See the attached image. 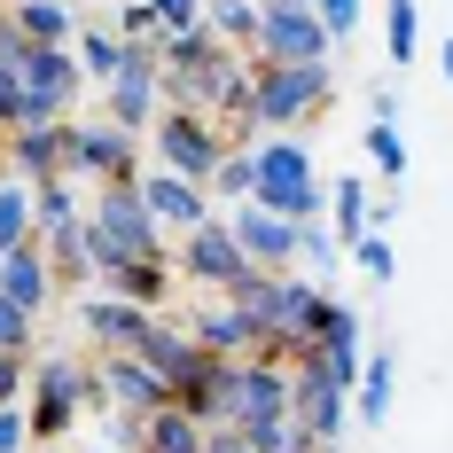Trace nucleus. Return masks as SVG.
Listing matches in <instances>:
<instances>
[{
  "label": "nucleus",
  "instance_id": "17",
  "mask_svg": "<svg viewBox=\"0 0 453 453\" xmlns=\"http://www.w3.org/2000/svg\"><path fill=\"white\" fill-rule=\"evenodd\" d=\"M47 289H55V266H47L40 242H24V250H8V258H0V297H8V305H24V313L40 320Z\"/></svg>",
  "mask_w": 453,
  "mask_h": 453
},
{
  "label": "nucleus",
  "instance_id": "27",
  "mask_svg": "<svg viewBox=\"0 0 453 453\" xmlns=\"http://www.w3.org/2000/svg\"><path fill=\"white\" fill-rule=\"evenodd\" d=\"M32 211H40V234L79 226V219H87V211H79V180H47V188H32Z\"/></svg>",
  "mask_w": 453,
  "mask_h": 453
},
{
  "label": "nucleus",
  "instance_id": "18",
  "mask_svg": "<svg viewBox=\"0 0 453 453\" xmlns=\"http://www.w3.org/2000/svg\"><path fill=\"white\" fill-rule=\"evenodd\" d=\"M79 328L102 336V344H118V352H134V336L149 328V313H141V305H118V297H102V289H87V297H79Z\"/></svg>",
  "mask_w": 453,
  "mask_h": 453
},
{
  "label": "nucleus",
  "instance_id": "33",
  "mask_svg": "<svg viewBox=\"0 0 453 453\" xmlns=\"http://www.w3.org/2000/svg\"><path fill=\"white\" fill-rule=\"evenodd\" d=\"M149 16H157L165 40H173V32H203V0H149Z\"/></svg>",
  "mask_w": 453,
  "mask_h": 453
},
{
  "label": "nucleus",
  "instance_id": "23",
  "mask_svg": "<svg viewBox=\"0 0 453 453\" xmlns=\"http://www.w3.org/2000/svg\"><path fill=\"white\" fill-rule=\"evenodd\" d=\"M40 242V211H32V188L24 180H0V258Z\"/></svg>",
  "mask_w": 453,
  "mask_h": 453
},
{
  "label": "nucleus",
  "instance_id": "6",
  "mask_svg": "<svg viewBox=\"0 0 453 453\" xmlns=\"http://www.w3.org/2000/svg\"><path fill=\"white\" fill-rule=\"evenodd\" d=\"M219 422L226 430H266V422H289V367L273 360H226L219 383Z\"/></svg>",
  "mask_w": 453,
  "mask_h": 453
},
{
  "label": "nucleus",
  "instance_id": "41",
  "mask_svg": "<svg viewBox=\"0 0 453 453\" xmlns=\"http://www.w3.org/2000/svg\"><path fill=\"white\" fill-rule=\"evenodd\" d=\"M94 453H110V446H94Z\"/></svg>",
  "mask_w": 453,
  "mask_h": 453
},
{
  "label": "nucleus",
  "instance_id": "19",
  "mask_svg": "<svg viewBox=\"0 0 453 453\" xmlns=\"http://www.w3.org/2000/svg\"><path fill=\"white\" fill-rule=\"evenodd\" d=\"M258 0H203V32L219 47H234V55H258Z\"/></svg>",
  "mask_w": 453,
  "mask_h": 453
},
{
  "label": "nucleus",
  "instance_id": "7",
  "mask_svg": "<svg viewBox=\"0 0 453 453\" xmlns=\"http://www.w3.org/2000/svg\"><path fill=\"white\" fill-rule=\"evenodd\" d=\"M344 399H352V391H344V383H336L313 352L289 367V422H297L313 446H336V438H344V422H352V407H344Z\"/></svg>",
  "mask_w": 453,
  "mask_h": 453
},
{
  "label": "nucleus",
  "instance_id": "32",
  "mask_svg": "<svg viewBox=\"0 0 453 453\" xmlns=\"http://www.w3.org/2000/svg\"><path fill=\"white\" fill-rule=\"evenodd\" d=\"M414 24H422V16H414V0H391V24H383V32H391V71H407L414 47H422V32H414Z\"/></svg>",
  "mask_w": 453,
  "mask_h": 453
},
{
  "label": "nucleus",
  "instance_id": "39",
  "mask_svg": "<svg viewBox=\"0 0 453 453\" xmlns=\"http://www.w3.org/2000/svg\"><path fill=\"white\" fill-rule=\"evenodd\" d=\"M203 453H258V446H242L226 422H211V430H203Z\"/></svg>",
  "mask_w": 453,
  "mask_h": 453
},
{
  "label": "nucleus",
  "instance_id": "8",
  "mask_svg": "<svg viewBox=\"0 0 453 453\" xmlns=\"http://www.w3.org/2000/svg\"><path fill=\"white\" fill-rule=\"evenodd\" d=\"M71 180H102V188L141 180V141L118 134L110 118H71Z\"/></svg>",
  "mask_w": 453,
  "mask_h": 453
},
{
  "label": "nucleus",
  "instance_id": "1",
  "mask_svg": "<svg viewBox=\"0 0 453 453\" xmlns=\"http://www.w3.org/2000/svg\"><path fill=\"white\" fill-rule=\"evenodd\" d=\"M87 242H94V273H118V266H141V258H165V226L149 219L141 180L102 188V196L87 203Z\"/></svg>",
  "mask_w": 453,
  "mask_h": 453
},
{
  "label": "nucleus",
  "instance_id": "40",
  "mask_svg": "<svg viewBox=\"0 0 453 453\" xmlns=\"http://www.w3.org/2000/svg\"><path fill=\"white\" fill-rule=\"evenodd\" d=\"M438 71H446V87H453V32H446V47H438Z\"/></svg>",
  "mask_w": 453,
  "mask_h": 453
},
{
  "label": "nucleus",
  "instance_id": "15",
  "mask_svg": "<svg viewBox=\"0 0 453 453\" xmlns=\"http://www.w3.org/2000/svg\"><path fill=\"white\" fill-rule=\"evenodd\" d=\"M102 399H110L118 414H141V422H157V414L173 407L165 375H149L134 352H110V360H102Z\"/></svg>",
  "mask_w": 453,
  "mask_h": 453
},
{
  "label": "nucleus",
  "instance_id": "36",
  "mask_svg": "<svg viewBox=\"0 0 453 453\" xmlns=\"http://www.w3.org/2000/svg\"><path fill=\"white\" fill-rule=\"evenodd\" d=\"M24 383H32V360L0 352V407H16V399H24Z\"/></svg>",
  "mask_w": 453,
  "mask_h": 453
},
{
  "label": "nucleus",
  "instance_id": "43",
  "mask_svg": "<svg viewBox=\"0 0 453 453\" xmlns=\"http://www.w3.org/2000/svg\"><path fill=\"white\" fill-rule=\"evenodd\" d=\"M47 453H55V446H47Z\"/></svg>",
  "mask_w": 453,
  "mask_h": 453
},
{
  "label": "nucleus",
  "instance_id": "35",
  "mask_svg": "<svg viewBox=\"0 0 453 453\" xmlns=\"http://www.w3.org/2000/svg\"><path fill=\"white\" fill-rule=\"evenodd\" d=\"M313 16L328 24V40H344V32H360V0H313Z\"/></svg>",
  "mask_w": 453,
  "mask_h": 453
},
{
  "label": "nucleus",
  "instance_id": "42",
  "mask_svg": "<svg viewBox=\"0 0 453 453\" xmlns=\"http://www.w3.org/2000/svg\"><path fill=\"white\" fill-rule=\"evenodd\" d=\"M320 453H336V446H320Z\"/></svg>",
  "mask_w": 453,
  "mask_h": 453
},
{
  "label": "nucleus",
  "instance_id": "38",
  "mask_svg": "<svg viewBox=\"0 0 453 453\" xmlns=\"http://www.w3.org/2000/svg\"><path fill=\"white\" fill-rule=\"evenodd\" d=\"M367 126H399V87H375V94H367Z\"/></svg>",
  "mask_w": 453,
  "mask_h": 453
},
{
  "label": "nucleus",
  "instance_id": "22",
  "mask_svg": "<svg viewBox=\"0 0 453 453\" xmlns=\"http://www.w3.org/2000/svg\"><path fill=\"white\" fill-rule=\"evenodd\" d=\"M16 32L32 47H71L79 40V16H71L63 0H24V8H16Z\"/></svg>",
  "mask_w": 453,
  "mask_h": 453
},
{
  "label": "nucleus",
  "instance_id": "34",
  "mask_svg": "<svg viewBox=\"0 0 453 453\" xmlns=\"http://www.w3.org/2000/svg\"><path fill=\"white\" fill-rule=\"evenodd\" d=\"M0 352L32 360V313H24V305H8V297H0Z\"/></svg>",
  "mask_w": 453,
  "mask_h": 453
},
{
  "label": "nucleus",
  "instance_id": "3",
  "mask_svg": "<svg viewBox=\"0 0 453 453\" xmlns=\"http://www.w3.org/2000/svg\"><path fill=\"white\" fill-rule=\"evenodd\" d=\"M79 407H110L102 399V367L71 360V352H47V360H32V446H55V438H71V422H79Z\"/></svg>",
  "mask_w": 453,
  "mask_h": 453
},
{
  "label": "nucleus",
  "instance_id": "4",
  "mask_svg": "<svg viewBox=\"0 0 453 453\" xmlns=\"http://www.w3.org/2000/svg\"><path fill=\"white\" fill-rule=\"evenodd\" d=\"M328 63H289V71H258V94H250V126L258 134H297L313 110H328Z\"/></svg>",
  "mask_w": 453,
  "mask_h": 453
},
{
  "label": "nucleus",
  "instance_id": "25",
  "mask_svg": "<svg viewBox=\"0 0 453 453\" xmlns=\"http://www.w3.org/2000/svg\"><path fill=\"white\" fill-rule=\"evenodd\" d=\"M367 196H375V188H367L360 173H344V180L328 188V203H336L328 219H336V242H344V250H352V242L367 234Z\"/></svg>",
  "mask_w": 453,
  "mask_h": 453
},
{
  "label": "nucleus",
  "instance_id": "10",
  "mask_svg": "<svg viewBox=\"0 0 453 453\" xmlns=\"http://www.w3.org/2000/svg\"><path fill=\"white\" fill-rule=\"evenodd\" d=\"M173 266H180L188 281H203L211 297H226V289L250 273V258H242V242L226 234V211H219V219H203V226H196V234L180 242V258H173Z\"/></svg>",
  "mask_w": 453,
  "mask_h": 453
},
{
  "label": "nucleus",
  "instance_id": "30",
  "mask_svg": "<svg viewBox=\"0 0 453 453\" xmlns=\"http://www.w3.org/2000/svg\"><path fill=\"white\" fill-rule=\"evenodd\" d=\"M367 165H375V173H383V188H399V173H407V134H399V126H367Z\"/></svg>",
  "mask_w": 453,
  "mask_h": 453
},
{
  "label": "nucleus",
  "instance_id": "31",
  "mask_svg": "<svg viewBox=\"0 0 453 453\" xmlns=\"http://www.w3.org/2000/svg\"><path fill=\"white\" fill-rule=\"evenodd\" d=\"M344 258H352V266H360L367 281H391V273H399V250H391V234H360V242H352Z\"/></svg>",
  "mask_w": 453,
  "mask_h": 453
},
{
  "label": "nucleus",
  "instance_id": "5",
  "mask_svg": "<svg viewBox=\"0 0 453 453\" xmlns=\"http://www.w3.org/2000/svg\"><path fill=\"white\" fill-rule=\"evenodd\" d=\"M226 149H234V141H226L211 118H196V110H165V118H157V134H149V157H157V173H173V180H196V188H211V173H219Z\"/></svg>",
  "mask_w": 453,
  "mask_h": 453
},
{
  "label": "nucleus",
  "instance_id": "24",
  "mask_svg": "<svg viewBox=\"0 0 453 453\" xmlns=\"http://www.w3.org/2000/svg\"><path fill=\"white\" fill-rule=\"evenodd\" d=\"M391 383H399V367H391V352H367V367H360V391H352V407H360V422H391Z\"/></svg>",
  "mask_w": 453,
  "mask_h": 453
},
{
  "label": "nucleus",
  "instance_id": "9",
  "mask_svg": "<svg viewBox=\"0 0 453 453\" xmlns=\"http://www.w3.org/2000/svg\"><path fill=\"white\" fill-rule=\"evenodd\" d=\"M79 87H87V71H79L71 47H32V63H24V126H71Z\"/></svg>",
  "mask_w": 453,
  "mask_h": 453
},
{
  "label": "nucleus",
  "instance_id": "11",
  "mask_svg": "<svg viewBox=\"0 0 453 453\" xmlns=\"http://www.w3.org/2000/svg\"><path fill=\"white\" fill-rule=\"evenodd\" d=\"M0 157H8V180H24V188L71 180V126H16Z\"/></svg>",
  "mask_w": 453,
  "mask_h": 453
},
{
  "label": "nucleus",
  "instance_id": "16",
  "mask_svg": "<svg viewBox=\"0 0 453 453\" xmlns=\"http://www.w3.org/2000/svg\"><path fill=\"white\" fill-rule=\"evenodd\" d=\"M173 281H180V266H173V258H141V266L102 273V297H118V305H141V313H157V305L173 297Z\"/></svg>",
  "mask_w": 453,
  "mask_h": 453
},
{
  "label": "nucleus",
  "instance_id": "28",
  "mask_svg": "<svg viewBox=\"0 0 453 453\" xmlns=\"http://www.w3.org/2000/svg\"><path fill=\"white\" fill-rule=\"evenodd\" d=\"M141 453H203V422L180 414V407H165L157 422H149V446Z\"/></svg>",
  "mask_w": 453,
  "mask_h": 453
},
{
  "label": "nucleus",
  "instance_id": "12",
  "mask_svg": "<svg viewBox=\"0 0 453 453\" xmlns=\"http://www.w3.org/2000/svg\"><path fill=\"white\" fill-rule=\"evenodd\" d=\"M226 234L242 242V258L258 273H297V226L289 219H273L258 203H234V211H226Z\"/></svg>",
  "mask_w": 453,
  "mask_h": 453
},
{
  "label": "nucleus",
  "instance_id": "26",
  "mask_svg": "<svg viewBox=\"0 0 453 453\" xmlns=\"http://www.w3.org/2000/svg\"><path fill=\"white\" fill-rule=\"evenodd\" d=\"M336 266H344V242H336V226H328V219L297 226V273H313V281H320V273H336Z\"/></svg>",
  "mask_w": 453,
  "mask_h": 453
},
{
  "label": "nucleus",
  "instance_id": "21",
  "mask_svg": "<svg viewBox=\"0 0 453 453\" xmlns=\"http://www.w3.org/2000/svg\"><path fill=\"white\" fill-rule=\"evenodd\" d=\"M40 250H47V266H55V281H71V289H79V281H102V273H94L87 219H79V226H63V234H40Z\"/></svg>",
  "mask_w": 453,
  "mask_h": 453
},
{
  "label": "nucleus",
  "instance_id": "20",
  "mask_svg": "<svg viewBox=\"0 0 453 453\" xmlns=\"http://www.w3.org/2000/svg\"><path fill=\"white\" fill-rule=\"evenodd\" d=\"M250 196H258V149H250V141H234V149L219 157V173H211V203L234 211V203H250Z\"/></svg>",
  "mask_w": 453,
  "mask_h": 453
},
{
  "label": "nucleus",
  "instance_id": "37",
  "mask_svg": "<svg viewBox=\"0 0 453 453\" xmlns=\"http://www.w3.org/2000/svg\"><path fill=\"white\" fill-rule=\"evenodd\" d=\"M32 446V414L24 407H0V453H24Z\"/></svg>",
  "mask_w": 453,
  "mask_h": 453
},
{
  "label": "nucleus",
  "instance_id": "14",
  "mask_svg": "<svg viewBox=\"0 0 453 453\" xmlns=\"http://www.w3.org/2000/svg\"><path fill=\"white\" fill-rule=\"evenodd\" d=\"M141 203H149V219L157 226H180V234H196L203 219H219V203H211V188H196V180H173V173H141Z\"/></svg>",
  "mask_w": 453,
  "mask_h": 453
},
{
  "label": "nucleus",
  "instance_id": "29",
  "mask_svg": "<svg viewBox=\"0 0 453 453\" xmlns=\"http://www.w3.org/2000/svg\"><path fill=\"white\" fill-rule=\"evenodd\" d=\"M71 55H79V71H87V79L110 87V79H118V63H126V40H110V32H87V24H79V47H71Z\"/></svg>",
  "mask_w": 453,
  "mask_h": 453
},
{
  "label": "nucleus",
  "instance_id": "2",
  "mask_svg": "<svg viewBox=\"0 0 453 453\" xmlns=\"http://www.w3.org/2000/svg\"><path fill=\"white\" fill-rule=\"evenodd\" d=\"M258 149V211H273V219H289V226H313L320 211H328V196H320V173H313V149L297 134H266V141H250Z\"/></svg>",
  "mask_w": 453,
  "mask_h": 453
},
{
  "label": "nucleus",
  "instance_id": "13",
  "mask_svg": "<svg viewBox=\"0 0 453 453\" xmlns=\"http://www.w3.org/2000/svg\"><path fill=\"white\" fill-rule=\"evenodd\" d=\"M188 336H196L211 360H250V352L266 344V336H258V320L242 313L234 297H203V305H196V320H188Z\"/></svg>",
  "mask_w": 453,
  "mask_h": 453
}]
</instances>
